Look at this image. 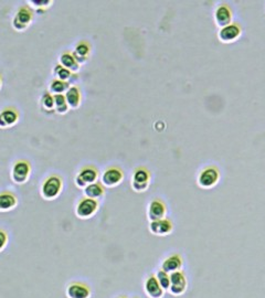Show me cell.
Returning a JSON list of instances; mask_svg holds the SVG:
<instances>
[{
  "instance_id": "1",
  "label": "cell",
  "mask_w": 265,
  "mask_h": 298,
  "mask_svg": "<svg viewBox=\"0 0 265 298\" xmlns=\"http://www.w3.org/2000/svg\"><path fill=\"white\" fill-rule=\"evenodd\" d=\"M62 180L57 176H50L41 187V195L47 200H53L62 190Z\"/></svg>"
},
{
  "instance_id": "2",
  "label": "cell",
  "mask_w": 265,
  "mask_h": 298,
  "mask_svg": "<svg viewBox=\"0 0 265 298\" xmlns=\"http://www.w3.org/2000/svg\"><path fill=\"white\" fill-rule=\"evenodd\" d=\"M149 183H151V172L144 167L136 168L131 178L132 189L136 192H144L148 189Z\"/></svg>"
},
{
  "instance_id": "3",
  "label": "cell",
  "mask_w": 265,
  "mask_h": 298,
  "mask_svg": "<svg viewBox=\"0 0 265 298\" xmlns=\"http://www.w3.org/2000/svg\"><path fill=\"white\" fill-rule=\"evenodd\" d=\"M219 179H220V172L218 169L213 166H209L199 173L197 183L201 188L210 189L218 184Z\"/></svg>"
},
{
  "instance_id": "4",
  "label": "cell",
  "mask_w": 265,
  "mask_h": 298,
  "mask_svg": "<svg viewBox=\"0 0 265 298\" xmlns=\"http://www.w3.org/2000/svg\"><path fill=\"white\" fill-rule=\"evenodd\" d=\"M31 173L30 163L26 160L17 161L11 169V179L17 185H24L27 183Z\"/></svg>"
},
{
  "instance_id": "5",
  "label": "cell",
  "mask_w": 265,
  "mask_h": 298,
  "mask_svg": "<svg viewBox=\"0 0 265 298\" xmlns=\"http://www.w3.org/2000/svg\"><path fill=\"white\" fill-rule=\"evenodd\" d=\"M99 179V171L93 166H86L80 170L76 177V185L79 188H85L89 185L95 184Z\"/></svg>"
},
{
  "instance_id": "6",
  "label": "cell",
  "mask_w": 265,
  "mask_h": 298,
  "mask_svg": "<svg viewBox=\"0 0 265 298\" xmlns=\"http://www.w3.org/2000/svg\"><path fill=\"white\" fill-rule=\"evenodd\" d=\"M99 210V202L90 198L81 199L77 206V215L81 219H90Z\"/></svg>"
},
{
  "instance_id": "7",
  "label": "cell",
  "mask_w": 265,
  "mask_h": 298,
  "mask_svg": "<svg viewBox=\"0 0 265 298\" xmlns=\"http://www.w3.org/2000/svg\"><path fill=\"white\" fill-rule=\"evenodd\" d=\"M33 20V13L30 8L21 7L15 16L13 20V27L17 31H25L27 28L32 23Z\"/></svg>"
},
{
  "instance_id": "8",
  "label": "cell",
  "mask_w": 265,
  "mask_h": 298,
  "mask_svg": "<svg viewBox=\"0 0 265 298\" xmlns=\"http://www.w3.org/2000/svg\"><path fill=\"white\" fill-rule=\"evenodd\" d=\"M187 289V278L182 271L174 272L170 274V287L169 291L175 296H180Z\"/></svg>"
},
{
  "instance_id": "9",
  "label": "cell",
  "mask_w": 265,
  "mask_h": 298,
  "mask_svg": "<svg viewBox=\"0 0 265 298\" xmlns=\"http://www.w3.org/2000/svg\"><path fill=\"white\" fill-rule=\"evenodd\" d=\"M124 179V173L122 169L118 167H111L106 169L102 176V184L107 188H113L115 186H118Z\"/></svg>"
},
{
  "instance_id": "10",
  "label": "cell",
  "mask_w": 265,
  "mask_h": 298,
  "mask_svg": "<svg viewBox=\"0 0 265 298\" xmlns=\"http://www.w3.org/2000/svg\"><path fill=\"white\" fill-rule=\"evenodd\" d=\"M241 34L242 29L238 23H231V25L221 28L218 37L223 43H232L241 37Z\"/></svg>"
},
{
  "instance_id": "11",
  "label": "cell",
  "mask_w": 265,
  "mask_h": 298,
  "mask_svg": "<svg viewBox=\"0 0 265 298\" xmlns=\"http://www.w3.org/2000/svg\"><path fill=\"white\" fill-rule=\"evenodd\" d=\"M232 10L227 5H221L215 11V21L218 27L223 28L232 23Z\"/></svg>"
},
{
  "instance_id": "12",
  "label": "cell",
  "mask_w": 265,
  "mask_h": 298,
  "mask_svg": "<svg viewBox=\"0 0 265 298\" xmlns=\"http://www.w3.org/2000/svg\"><path fill=\"white\" fill-rule=\"evenodd\" d=\"M172 223L169 219H161L157 221H152L149 225V230L154 235L157 236H165L168 235L172 232Z\"/></svg>"
},
{
  "instance_id": "13",
  "label": "cell",
  "mask_w": 265,
  "mask_h": 298,
  "mask_svg": "<svg viewBox=\"0 0 265 298\" xmlns=\"http://www.w3.org/2000/svg\"><path fill=\"white\" fill-rule=\"evenodd\" d=\"M167 212V208L165 203L159 200V199H155L148 206V218L151 221H157L165 219Z\"/></svg>"
},
{
  "instance_id": "14",
  "label": "cell",
  "mask_w": 265,
  "mask_h": 298,
  "mask_svg": "<svg viewBox=\"0 0 265 298\" xmlns=\"http://www.w3.org/2000/svg\"><path fill=\"white\" fill-rule=\"evenodd\" d=\"M67 295L69 298H90L91 289L84 283L74 282L69 285Z\"/></svg>"
},
{
  "instance_id": "15",
  "label": "cell",
  "mask_w": 265,
  "mask_h": 298,
  "mask_svg": "<svg viewBox=\"0 0 265 298\" xmlns=\"http://www.w3.org/2000/svg\"><path fill=\"white\" fill-rule=\"evenodd\" d=\"M19 121V113L14 107L5 108L0 113V128H9L17 124Z\"/></svg>"
},
{
  "instance_id": "16",
  "label": "cell",
  "mask_w": 265,
  "mask_h": 298,
  "mask_svg": "<svg viewBox=\"0 0 265 298\" xmlns=\"http://www.w3.org/2000/svg\"><path fill=\"white\" fill-rule=\"evenodd\" d=\"M145 291L151 298H161L165 290L161 287L156 275H151L145 282Z\"/></svg>"
},
{
  "instance_id": "17",
  "label": "cell",
  "mask_w": 265,
  "mask_h": 298,
  "mask_svg": "<svg viewBox=\"0 0 265 298\" xmlns=\"http://www.w3.org/2000/svg\"><path fill=\"white\" fill-rule=\"evenodd\" d=\"M182 267V259L179 254H172L168 258L165 259L161 263V271H164L168 274L174 272L181 271Z\"/></svg>"
},
{
  "instance_id": "18",
  "label": "cell",
  "mask_w": 265,
  "mask_h": 298,
  "mask_svg": "<svg viewBox=\"0 0 265 298\" xmlns=\"http://www.w3.org/2000/svg\"><path fill=\"white\" fill-rule=\"evenodd\" d=\"M91 53V46L88 42H85V41H82V42H79L76 48L73 50V55L76 57L77 61L79 62V64L81 66L82 63H85L88 61L89 56Z\"/></svg>"
},
{
  "instance_id": "19",
  "label": "cell",
  "mask_w": 265,
  "mask_h": 298,
  "mask_svg": "<svg viewBox=\"0 0 265 298\" xmlns=\"http://www.w3.org/2000/svg\"><path fill=\"white\" fill-rule=\"evenodd\" d=\"M60 66L69 70L72 73H77L80 70V64L70 52H64L60 55Z\"/></svg>"
},
{
  "instance_id": "20",
  "label": "cell",
  "mask_w": 265,
  "mask_h": 298,
  "mask_svg": "<svg viewBox=\"0 0 265 298\" xmlns=\"http://www.w3.org/2000/svg\"><path fill=\"white\" fill-rule=\"evenodd\" d=\"M17 203H18V200L14 194L11 192H3L0 194V211L5 212V211H10L13 210Z\"/></svg>"
},
{
  "instance_id": "21",
  "label": "cell",
  "mask_w": 265,
  "mask_h": 298,
  "mask_svg": "<svg viewBox=\"0 0 265 298\" xmlns=\"http://www.w3.org/2000/svg\"><path fill=\"white\" fill-rule=\"evenodd\" d=\"M69 107L77 109L81 105V92L77 86H70L64 94Z\"/></svg>"
},
{
  "instance_id": "22",
  "label": "cell",
  "mask_w": 265,
  "mask_h": 298,
  "mask_svg": "<svg viewBox=\"0 0 265 298\" xmlns=\"http://www.w3.org/2000/svg\"><path fill=\"white\" fill-rule=\"evenodd\" d=\"M104 192H105L104 186L99 183L89 185L88 187H85L84 188L85 198L93 199V200H97V199H100L101 197L104 196Z\"/></svg>"
},
{
  "instance_id": "23",
  "label": "cell",
  "mask_w": 265,
  "mask_h": 298,
  "mask_svg": "<svg viewBox=\"0 0 265 298\" xmlns=\"http://www.w3.org/2000/svg\"><path fill=\"white\" fill-rule=\"evenodd\" d=\"M70 89V84L65 83V82H62L59 80H53L50 83L49 86V93L50 94L54 95H63L65 94L67 91Z\"/></svg>"
},
{
  "instance_id": "24",
  "label": "cell",
  "mask_w": 265,
  "mask_h": 298,
  "mask_svg": "<svg viewBox=\"0 0 265 298\" xmlns=\"http://www.w3.org/2000/svg\"><path fill=\"white\" fill-rule=\"evenodd\" d=\"M53 75L55 77V80L65 82V83H69V81L73 78V73L60 66V64H57L53 69Z\"/></svg>"
},
{
  "instance_id": "25",
  "label": "cell",
  "mask_w": 265,
  "mask_h": 298,
  "mask_svg": "<svg viewBox=\"0 0 265 298\" xmlns=\"http://www.w3.org/2000/svg\"><path fill=\"white\" fill-rule=\"evenodd\" d=\"M54 112L57 114H67L69 110V105L64 95H54Z\"/></svg>"
},
{
  "instance_id": "26",
  "label": "cell",
  "mask_w": 265,
  "mask_h": 298,
  "mask_svg": "<svg viewBox=\"0 0 265 298\" xmlns=\"http://www.w3.org/2000/svg\"><path fill=\"white\" fill-rule=\"evenodd\" d=\"M41 106L45 112L51 113L54 110V97L50 93H44L41 98Z\"/></svg>"
},
{
  "instance_id": "27",
  "label": "cell",
  "mask_w": 265,
  "mask_h": 298,
  "mask_svg": "<svg viewBox=\"0 0 265 298\" xmlns=\"http://www.w3.org/2000/svg\"><path fill=\"white\" fill-rule=\"evenodd\" d=\"M156 277L158 279L160 286L163 287V289L164 290H168L169 287H170V274L160 270L159 272H157Z\"/></svg>"
},
{
  "instance_id": "28",
  "label": "cell",
  "mask_w": 265,
  "mask_h": 298,
  "mask_svg": "<svg viewBox=\"0 0 265 298\" xmlns=\"http://www.w3.org/2000/svg\"><path fill=\"white\" fill-rule=\"evenodd\" d=\"M29 4L33 6L34 9L37 10H41L43 11L44 9H48L50 7V5H52V2L50 0H42V2H29Z\"/></svg>"
},
{
  "instance_id": "29",
  "label": "cell",
  "mask_w": 265,
  "mask_h": 298,
  "mask_svg": "<svg viewBox=\"0 0 265 298\" xmlns=\"http://www.w3.org/2000/svg\"><path fill=\"white\" fill-rule=\"evenodd\" d=\"M8 242V235L4 230H0V252L5 249L6 244Z\"/></svg>"
},
{
  "instance_id": "30",
  "label": "cell",
  "mask_w": 265,
  "mask_h": 298,
  "mask_svg": "<svg viewBox=\"0 0 265 298\" xmlns=\"http://www.w3.org/2000/svg\"><path fill=\"white\" fill-rule=\"evenodd\" d=\"M0 89H2V78H0Z\"/></svg>"
},
{
  "instance_id": "31",
  "label": "cell",
  "mask_w": 265,
  "mask_h": 298,
  "mask_svg": "<svg viewBox=\"0 0 265 298\" xmlns=\"http://www.w3.org/2000/svg\"><path fill=\"white\" fill-rule=\"evenodd\" d=\"M118 298H126V297H118Z\"/></svg>"
}]
</instances>
